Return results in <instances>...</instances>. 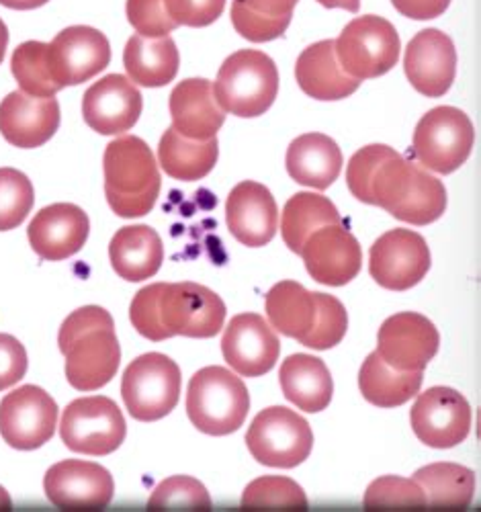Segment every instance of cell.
<instances>
[{"mask_svg":"<svg viewBox=\"0 0 481 512\" xmlns=\"http://www.w3.org/2000/svg\"><path fill=\"white\" fill-rule=\"evenodd\" d=\"M369 271L377 285L385 289H412L430 271L428 244L414 230H389L371 246Z\"/></svg>","mask_w":481,"mask_h":512,"instance_id":"cell-12","label":"cell"},{"mask_svg":"<svg viewBox=\"0 0 481 512\" xmlns=\"http://www.w3.org/2000/svg\"><path fill=\"white\" fill-rule=\"evenodd\" d=\"M240 3L262 15L283 17L293 15V9L297 7L299 0H240Z\"/></svg>","mask_w":481,"mask_h":512,"instance_id":"cell-47","label":"cell"},{"mask_svg":"<svg viewBox=\"0 0 481 512\" xmlns=\"http://www.w3.org/2000/svg\"><path fill=\"white\" fill-rule=\"evenodd\" d=\"M316 302H318V320L310 336L301 340L303 347L314 349V351H328L336 345L346 334L348 328V316L346 308L334 295L318 293L316 291Z\"/></svg>","mask_w":481,"mask_h":512,"instance_id":"cell-41","label":"cell"},{"mask_svg":"<svg viewBox=\"0 0 481 512\" xmlns=\"http://www.w3.org/2000/svg\"><path fill=\"white\" fill-rule=\"evenodd\" d=\"M66 357V379L78 392L105 388L115 377L121 361V347L115 326H99L70 338L60 347Z\"/></svg>","mask_w":481,"mask_h":512,"instance_id":"cell-16","label":"cell"},{"mask_svg":"<svg viewBox=\"0 0 481 512\" xmlns=\"http://www.w3.org/2000/svg\"><path fill=\"white\" fill-rule=\"evenodd\" d=\"M318 3L326 9H344L348 13H359L361 0H318Z\"/></svg>","mask_w":481,"mask_h":512,"instance_id":"cell-49","label":"cell"},{"mask_svg":"<svg viewBox=\"0 0 481 512\" xmlns=\"http://www.w3.org/2000/svg\"><path fill=\"white\" fill-rule=\"evenodd\" d=\"M365 203L385 209L400 222L426 226L443 218L447 189L426 168L391 150L375 168Z\"/></svg>","mask_w":481,"mask_h":512,"instance_id":"cell-2","label":"cell"},{"mask_svg":"<svg viewBox=\"0 0 481 512\" xmlns=\"http://www.w3.org/2000/svg\"><path fill=\"white\" fill-rule=\"evenodd\" d=\"M13 508V500L9 496V492L0 486V510H11Z\"/></svg>","mask_w":481,"mask_h":512,"instance_id":"cell-51","label":"cell"},{"mask_svg":"<svg viewBox=\"0 0 481 512\" xmlns=\"http://www.w3.org/2000/svg\"><path fill=\"white\" fill-rule=\"evenodd\" d=\"M250 394L244 381L226 367L199 369L187 390V414L197 431L211 437L236 433L246 422Z\"/></svg>","mask_w":481,"mask_h":512,"instance_id":"cell-4","label":"cell"},{"mask_svg":"<svg viewBox=\"0 0 481 512\" xmlns=\"http://www.w3.org/2000/svg\"><path fill=\"white\" fill-rule=\"evenodd\" d=\"M267 318L273 330L283 336L305 340L316 326V291H308L297 281H281L267 293Z\"/></svg>","mask_w":481,"mask_h":512,"instance_id":"cell-31","label":"cell"},{"mask_svg":"<svg viewBox=\"0 0 481 512\" xmlns=\"http://www.w3.org/2000/svg\"><path fill=\"white\" fill-rule=\"evenodd\" d=\"M89 232L91 222L82 207L74 203H54L35 213L27 238L39 259L56 263L74 256L86 244Z\"/></svg>","mask_w":481,"mask_h":512,"instance_id":"cell-22","label":"cell"},{"mask_svg":"<svg viewBox=\"0 0 481 512\" xmlns=\"http://www.w3.org/2000/svg\"><path fill=\"white\" fill-rule=\"evenodd\" d=\"M109 259L115 273L131 283L154 277L164 263V246L150 226H125L117 230L109 244Z\"/></svg>","mask_w":481,"mask_h":512,"instance_id":"cell-27","label":"cell"},{"mask_svg":"<svg viewBox=\"0 0 481 512\" xmlns=\"http://www.w3.org/2000/svg\"><path fill=\"white\" fill-rule=\"evenodd\" d=\"M404 70L412 87L430 99H439L453 87L457 50L453 39L439 29H424L412 37L404 56Z\"/></svg>","mask_w":481,"mask_h":512,"instance_id":"cell-21","label":"cell"},{"mask_svg":"<svg viewBox=\"0 0 481 512\" xmlns=\"http://www.w3.org/2000/svg\"><path fill=\"white\" fill-rule=\"evenodd\" d=\"M172 130L189 140H211L222 130L226 111L213 95V84L205 78H187L170 93Z\"/></svg>","mask_w":481,"mask_h":512,"instance_id":"cell-25","label":"cell"},{"mask_svg":"<svg viewBox=\"0 0 481 512\" xmlns=\"http://www.w3.org/2000/svg\"><path fill=\"white\" fill-rule=\"evenodd\" d=\"M220 144L211 140H189L168 127L158 144V164L164 173L177 181H201L217 164Z\"/></svg>","mask_w":481,"mask_h":512,"instance_id":"cell-32","label":"cell"},{"mask_svg":"<svg viewBox=\"0 0 481 512\" xmlns=\"http://www.w3.org/2000/svg\"><path fill=\"white\" fill-rule=\"evenodd\" d=\"M226 363L242 377L269 373L281 353L279 336L260 314H238L230 320L222 338Z\"/></svg>","mask_w":481,"mask_h":512,"instance_id":"cell-19","label":"cell"},{"mask_svg":"<svg viewBox=\"0 0 481 512\" xmlns=\"http://www.w3.org/2000/svg\"><path fill=\"white\" fill-rule=\"evenodd\" d=\"M164 7L177 25L207 27L222 17L226 0H164Z\"/></svg>","mask_w":481,"mask_h":512,"instance_id":"cell-44","label":"cell"},{"mask_svg":"<svg viewBox=\"0 0 481 512\" xmlns=\"http://www.w3.org/2000/svg\"><path fill=\"white\" fill-rule=\"evenodd\" d=\"M439 345V330L416 312L387 318L377 334V355L396 371H424L439 353Z\"/></svg>","mask_w":481,"mask_h":512,"instance_id":"cell-17","label":"cell"},{"mask_svg":"<svg viewBox=\"0 0 481 512\" xmlns=\"http://www.w3.org/2000/svg\"><path fill=\"white\" fill-rule=\"evenodd\" d=\"M226 224L240 244L267 246L279 230V207L273 193L256 181L238 183L226 201Z\"/></svg>","mask_w":481,"mask_h":512,"instance_id":"cell-23","label":"cell"},{"mask_svg":"<svg viewBox=\"0 0 481 512\" xmlns=\"http://www.w3.org/2000/svg\"><path fill=\"white\" fill-rule=\"evenodd\" d=\"M424 371L391 369L377 351L371 353L359 373V388L367 402L379 408H398L412 400L422 388Z\"/></svg>","mask_w":481,"mask_h":512,"instance_id":"cell-33","label":"cell"},{"mask_svg":"<svg viewBox=\"0 0 481 512\" xmlns=\"http://www.w3.org/2000/svg\"><path fill=\"white\" fill-rule=\"evenodd\" d=\"M414 480L426 496V508L465 510L475 492V474L457 463H432L420 467Z\"/></svg>","mask_w":481,"mask_h":512,"instance_id":"cell-34","label":"cell"},{"mask_svg":"<svg viewBox=\"0 0 481 512\" xmlns=\"http://www.w3.org/2000/svg\"><path fill=\"white\" fill-rule=\"evenodd\" d=\"M125 435V418L111 398H78L62 414L60 437L74 453L93 457L109 455L121 447Z\"/></svg>","mask_w":481,"mask_h":512,"instance_id":"cell-10","label":"cell"},{"mask_svg":"<svg viewBox=\"0 0 481 512\" xmlns=\"http://www.w3.org/2000/svg\"><path fill=\"white\" fill-rule=\"evenodd\" d=\"M342 224L336 205L318 193H295L283 207L281 236L291 252L299 254L303 242L322 226Z\"/></svg>","mask_w":481,"mask_h":512,"instance_id":"cell-35","label":"cell"},{"mask_svg":"<svg viewBox=\"0 0 481 512\" xmlns=\"http://www.w3.org/2000/svg\"><path fill=\"white\" fill-rule=\"evenodd\" d=\"M58 127L60 105L56 97L39 99L15 91L0 101V134L11 146L39 148L54 138Z\"/></svg>","mask_w":481,"mask_h":512,"instance_id":"cell-24","label":"cell"},{"mask_svg":"<svg viewBox=\"0 0 481 512\" xmlns=\"http://www.w3.org/2000/svg\"><path fill=\"white\" fill-rule=\"evenodd\" d=\"M7 46H9V29H7L5 21L0 19V64H3V60H5Z\"/></svg>","mask_w":481,"mask_h":512,"instance_id":"cell-50","label":"cell"},{"mask_svg":"<svg viewBox=\"0 0 481 512\" xmlns=\"http://www.w3.org/2000/svg\"><path fill=\"white\" fill-rule=\"evenodd\" d=\"M27 351L11 334H0V392L17 386L27 373Z\"/></svg>","mask_w":481,"mask_h":512,"instance_id":"cell-45","label":"cell"},{"mask_svg":"<svg viewBox=\"0 0 481 512\" xmlns=\"http://www.w3.org/2000/svg\"><path fill=\"white\" fill-rule=\"evenodd\" d=\"M232 23H234V29L244 39L254 41V44H262V41H273V39L281 37L291 23V15L269 17V15H262V13L248 9L246 5L240 3V0H234Z\"/></svg>","mask_w":481,"mask_h":512,"instance_id":"cell-42","label":"cell"},{"mask_svg":"<svg viewBox=\"0 0 481 512\" xmlns=\"http://www.w3.org/2000/svg\"><path fill=\"white\" fill-rule=\"evenodd\" d=\"M220 107L236 117L267 113L279 95V70L271 56L258 50H240L226 58L213 82Z\"/></svg>","mask_w":481,"mask_h":512,"instance_id":"cell-5","label":"cell"},{"mask_svg":"<svg viewBox=\"0 0 481 512\" xmlns=\"http://www.w3.org/2000/svg\"><path fill=\"white\" fill-rule=\"evenodd\" d=\"M410 424L424 445L451 449L469 437L471 406L457 390L443 386L430 388L412 406Z\"/></svg>","mask_w":481,"mask_h":512,"instance_id":"cell-14","label":"cell"},{"mask_svg":"<svg viewBox=\"0 0 481 512\" xmlns=\"http://www.w3.org/2000/svg\"><path fill=\"white\" fill-rule=\"evenodd\" d=\"M52 78L60 89L89 82L111 62V44L95 27L74 25L60 31L48 44Z\"/></svg>","mask_w":481,"mask_h":512,"instance_id":"cell-13","label":"cell"},{"mask_svg":"<svg viewBox=\"0 0 481 512\" xmlns=\"http://www.w3.org/2000/svg\"><path fill=\"white\" fill-rule=\"evenodd\" d=\"M391 5L396 7V11L402 13L404 17H410L416 21H428V19L441 17L449 9L451 0H391Z\"/></svg>","mask_w":481,"mask_h":512,"instance_id":"cell-46","label":"cell"},{"mask_svg":"<svg viewBox=\"0 0 481 512\" xmlns=\"http://www.w3.org/2000/svg\"><path fill=\"white\" fill-rule=\"evenodd\" d=\"M142 93L127 76L109 74L82 97V117L101 136H121L142 115Z\"/></svg>","mask_w":481,"mask_h":512,"instance_id":"cell-20","label":"cell"},{"mask_svg":"<svg viewBox=\"0 0 481 512\" xmlns=\"http://www.w3.org/2000/svg\"><path fill=\"white\" fill-rule=\"evenodd\" d=\"M246 447L262 465L291 469L310 457L314 433L308 420L295 410L271 406L252 420L246 433Z\"/></svg>","mask_w":481,"mask_h":512,"instance_id":"cell-9","label":"cell"},{"mask_svg":"<svg viewBox=\"0 0 481 512\" xmlns=\"http://www.w3.org/2000/svg\"><path fill=\"white\" fill-rule=\"evenodd\" d=\"M181 386V367L162 353H148L127 365L121 396L131 418L156 422L177 408Z\"/></svg>","mask_w":481,"mask_h":512,"instance_id":"cell-6","label":"cell"},{"mask_svg":"<svg viewBox=\"0 0 481 512\" xmlns=\"http://www.w3.org/2000/svg\"><path fill=\"white\" fill-rule=\"evenodd\" d=\"M365 510H422L426 508V496L416 480H406L400 476H383L371 482L363 498Z\"/></svg>","mask_w":481,"mask_h":512,"instance_id":"cell-39","label":"cell"},{"mask_svg":"<svg viewBox=\"0 0 481 512\" xmlns=\"http://www.w3.org/2000/svg\"><path fill=\"white\" fill-rule=\"evenodd\" d=\"M400 48L396 27L377 15L353 19L334 41L340 68L361 82L387 74L398 64Z\"/></svg>","mask_w":481,"mask_h":512,"instance_id":"cell-7","label":"cell"},{"mask_svg":"<svg viewBox=\"0 0 481 512\" xmlns=\"http://www.w3.org/2000/svg\"><path fill=\"white\" fill-rule=\"evenodd\" d=\"M299 89L318 101H340L359 91L361 80L348 76L334 52V39H324L305 48L295 62Z\"/></svg>","mask_w":481,"mask_h":512,"instance_id":"cell-26","label":"cell"},{"mask_svg":"<svg viewBox=\"0 0 481 512\" xmlns=\"http://www.w3.org/2000/svg\"><path fill=\"white\" fill-rule=\"evenodd\" d=\"M226 304L205 285L152 283L140 289L131 302L129 318L148 340L162 343L172 336L211 338L226 322Z\"/></svg>","mask_w":481,"mask_h":512,"instance_id":"cell-1","label":"cell"},{"mask_svg":"<svg viewBox=\"0 0 481 512\" xmlns=\"http://www.w3.org/2000/svg\"><path fill=\"white\" fill-rule=\"evenodd\" d=\"M35 191L17 168H0V232L21 226L33 209Z\"/></svg>","mask_w":481,"mask_h":512,"instance_id":"cell-38","label":"cell"},{"mask_svg":"<svg viewBox=\"0 0 481 512\" xmlns=\"http://www.w3.org/2000/svg\"><path fill=\"white\" fill-rule=\"evenodd\" d=\"M43 488L48 500L60 510H103L115 494V482L107 469L82 459H66L52 465Z\"/></svg>","mask_w":481,"mask_h":512,"instance_id":"cell-15","label":"cell"},{"mask_svg":"<svg viewBox=\"0 0 481 512\" xmlns=\"http://www.w3.org/2000/svg\"><path fill=\"white\" fill-rule=\"evenodd\" d=\"M308 498L297 482L283 476H265L250 482L242 494L246 510H308Z\"/></svg>","mask_w":481,"mask_h":512,"instance_id":"cell-37","label":"cell"},{"mask_svg":"<svg viewBox=\"0 0 481 512\" xmlns=\"http://www.w3.org/2000/svg\"><path fill=\"white\" fill-rule=\"evenodd\" d=\"M205 486L191 476H172L156 486L148 500V510H211Z\"/></svg>","mask_w":481,"mask_h":512,"instance_id":"cell-40","label":"cell"},{"mask_svg":"<svg viewBox=\"0 0 481 512\" xmlns=\"http://www.w3.org/2000/svg\"><path fill=\"white\" fill-rule=\"evenodd\" d=\"M281 390L285 398L303 412H322L330 406L334 381L326 363L312 355H291L279 371Z\"/></svg>","mask_w":481,"mask_h":512,"instance_id":"cell-30","label":"cell"},{"mask_svg":"<svg viewBox=\"0 0 481 512\" xmlns=\"http://www.w3.org/2000/svg\"><path fill=\"white\" fill-rule=\"evenodd\" d=\"M123 66L127 78L140 87H166L179 74L181 54L170 35L166 37H129L123 52Z\"/></svg>","mask_w":481,"mask_h":512,"instance_id":"cell-29","label":"cell"},{"mask_svg":"<svg viewBox=\"0 0 481 512\" xmlns=\"http://www.w3.org/2000/svg\"><path fill=\"white\" fill-rule=\"evenodd\" d=\"M11 72L17 78L23 93L39 99L56 97L62 89L56 84L48 62V44L43 41H25L11 58Z\"/></svg>","mask_w":481,"mask_h":512,"instance_id":"cell-36","label":"cell"},{"mask_svg":"<svg viewBox=\"0 0 481 512\" xmlns=\"http://www.w3.org/2000/svg\"><path fill=\"white\" fill-rule=\"evenodd\" d=\"M50 0H0V5L13 9V11H33L43 5H48Z\"/></svg>","mask_w":481,"mask_h":512,"instance_id":"cell-48","label":"cell"},{"mask_svg":"<svg viewBox=\"0 0 481 512\" xmlns=\"http://www.w3.org/2000/svg\"><path fill=\"white\" fill-rule=\"evenodd\" d=\"M105 197L119 218L150 213L158 201L162 179L148 144L138 136H121L105 148Z\"/></svg>","mask_w":481,"mask_h":512,"instance_id":"cell-3","label":"cell"},{"mask_svg":"<svg viewBox=\"0 0 481 512\" xmlns=\"http://www.w3.org/2000/svg\"><path fill=\"white\" fill-rule=\"evenodd\" d=\"M475 144L471 119L455 107L430 109L416 125L412 150L422 168L451 175L461 168Z\"/></svg>","mask_w":481,"mask_h":512,"instance_id":"cell-8","label":"cell"},{"mask_svg":"<svg viewBox=\"0 0 481 512\" xmlns=\"http://www.w3.org/2000/svg\"><path fill=\"white\" fill-rule=\"evenodd\" d=\"M127 21L144 37H166L179 25L166 13L164 0H127Z\"/></svg>","mask_w":481,"mask_h":512,"instance_id":"cell-43","label":"cell"},{"mask_svg":"<svg viewBox=\"0 0 481 512\" xmlns=\"http://www.w3.org/2000/svg\"><path fill=\"white\" fill-rule=\"evenodd\" d=\"M58 426L56 400L37 386H23L0 402V437L13 449L33 451L46 445Z\"/></svg>","mask_w":481,"mask_h":512,"instance_id":"cell-11","label":"cell"},{"mask_svg":"<svg viewBox=\"0 0 481 512\" xmlns=\"http://www.w3.org/2000/svg\"><path fill=\"white\" fill-rule=\"evenodd\" d=\"M299 256L312 279L330 287L351 283L363 267L361 244L342 224L316 230L303 242Z\"/></svg>","mask_w":481,"mask_h":512,"instance_id":"cell-18","label":"cell"},{"mask_svg":"<svg viewBox=\"0 0 481 512\" xmlns=\"http://www.w3.org/2000/svg\"><path fill=\"white\" fill-rule=\"evenodd\" d=\"M342 152L338 144L324 134H303L295 138L287 150L289 177L318 191L328 189L342 173Z\"/></svg>","mask_w":481,"mask_h":512,"instance_id":"cell-28","label":"cell"}]
</instances>
